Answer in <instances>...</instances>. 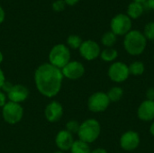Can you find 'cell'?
Returning <instances> with one entry per match:
<instances>
[{
    "mask_svg": "<svg viewBox=\"0 0 154 153\" xmlns=\"http://www.w3.org/2000/svg\"><path fill=\"white\" fill-rule=\"evenodd\" d=\"M63 75L60 69L51 63L42 64L34 73V81L39 92L46 97H53L61 88Z\"/></svg>",
    "mask_w": 154,
    "mask_h": 153,
    "instance_id": "obj_1",
    "label": "cell"
},
{
    "mask_svg": "<svg viewBox=\"0 0 154 153\" xmlns=\"http://www.w3.org/2000/svg\"><path fill=\"white\" fill-rule=\"evenodd\" d=\"M12 87H13V85H11L9 82H5L4 85H3V87H2V88L4 89V91H5V92L8 93L10 91V89L12 88Z\"/></svg>",
    "mask_w": 154,
    "mask_h": 153,
    "instance_id": "obj_28",
    "label": "cell"
},
{
    "mask_svg": "<svg viewBox=\"0 0 154 153\" xmlns=\"http://www.w3.org/2000/svg\"><path fill=\"white\" fill-rule=\"evenodd\" d=\"M5 11L4 9L0 6V23H2L5 20Z\"/></svg>",
    "mask_w": 154,
    "mask_h": 153,
    "instance_id": "obj_30",
    "label": "cell"
},
{
    "mask_svg": "<svg viewBox=\"0 0 154 153\" xmlns=\"http://www.w3.org/2000/svg\"><path fill=\"white\" fill-rule=\"evenodd\" d=\"M3 117L5 121L10 124H14L20 122L23 118V110L20 104L14 102H7L3 106Z\"/></svg>",
    "mask_w": 154,
    "mask_h": 153,
    "instance_id": "obj_5",
    "label": "cell"
},
{
    "mask_svg": "<svg viewBox=\"0 0 154 153\" xmlns=\"http://www.w3.org/2000/svg\"><path fill=\"white\" fill-rule=\"evenodd\" d=\"M116 35L112 32H106V33L103 34L102 38H101V41H102V44L104 46H106V48H112L115 43L116 42Z\"/></svg>",
    "mask_w": 154,
    "mask_h": 153,
    "instance_id": "obj_21",
    "label": "cell"
},
{
    "mask_svg": "<svg viewBox=\"0 0 154 153\" xmlns=\"http://www.w3.org/2000/svg\"><path fill=\"white\" fill-rule=\"evenodd\" d=\"M91 153H108L105 149H102V148H98V149H96L94 151H91Z\"/></svg>",
    "mask_w": 154,
    "mask_h": 153,
    "instance_id": "obj_33",
    "label": "cell"
},
{
    "mask_svg": "<svg viewBox=\"0 0 154 153\" xmlns=\"http://www.w3.org/2000/svg\"><path fill=\"white\" fill-rule=\"evenodd\" d=\"M145 3H146L147 6H148L150 9H152V10H154V0H147Z\"/></svg>",
    "mask_w": 154,
    "mask_h": 153,
    "instance_id": "obj_32",
    "label": "cell"
},
{
    "mask_svg": "<svg viewBox=\"0 0 154 153\" xmlns=\"http://www.w3.org/2000/svg\"><path fill=\"white\" fill-rule=\"evenodd\" d=\"M101 133V126L97 120L88 119L80 124L78 136L80 141L86 143H92L97 140Z\"/></svg>",
    "mask_w": 154,
    "mask_h": 153,
    "instance_id": "obj_3",
    "label": "cell"
},
{
    "mask_svg": "<svg viewBox=\"0 0 154 153\" xmlns=\"http://www.w3.org/2000/svg\"><path fill=\"white\" fill-rule=\"evenodd\" d=\"M79 1V0H64L66 5H75Z\"/></svg>",
    "mask_w": 154,
    "mask_h": 153,
    "instance_id": "obj_31",
    "label": "cell"
},
{
    "mask_svg": "<svg viewBox=\"0 0 154 153\" xmlns=\"http://www.w3.org/2000/svg\"><path fill=\"white\" fill-rule=\"evenodd\" d=\"M49 60L51 65L58 69L64 68L70 61V51L64 44L55 45L50 51Z\"/></svg>",
    "mask_w": 154,
    "mask_h": 153,
    "instance_id": "obj_4",
    "label": "cell"
},
{
    "mask_svg": "<svg viewBox=\"0 0 154 153\" xmlns=\"http://www.w3.org/2000/svg\"><path fill=\"white\" fill-rule=\"evenodd\" d=\"M110 102H118L124 96V90L120 87H113L106 93Z\"/></svg>",
    "mask_w": 154,
    "mask_h": 153,
    "instance_id": "obj_20",
    "label": "cell"
},
{
    "mask_svg": "<svg viewBox=\"0 0 154 153\" xmlns=\"http://www.w3.org/2000/svg\"><path fill=\"white\" fill-rule=\"evenodd\" d=\"M107 74L109 78L116 83H122L125 81L130 76L128 66L122 61L114 62L109 67Z\"/></svg>",
    "mask_w": 154,
    "mask_h": 153,
    "instance_id": "obj_8",
    "label": "cell"
},
{
    "mask_svg": "<svg viewBox=\"0 0 154 153\" xmlns=\"http://www.w3.org/2000/svg\"><path fill=\"white\" fill-rule=\"evenodd\" d=\"M79 126H80V124L77 121L72 120V121H69L67 123L66 128H67V131L69 133L73 134V133H78V132L79 130Z\"/></svg>",
    "mask_w": 154,
    "mask_h": 153,
    "instance_id": "obj_24",
    "label": "cell"
},
{
    "mask_svg": "<svg viewBox=\"0 0 154 153\" xmlns=\"http://www.w3.org/2000/svg\"><path fill=\"white\" fill-rule=\"evenodd\" d=\"M110 103L111 102L106 93L96 92L89 96L88 101V107L93 113H101L108 108Z\"/></svg>",
    "mask_w": 154,
    "mask_h": 153,
    "instance_id": "obj_7",
    "label": "cell"
},
{
    "mask_svg": "<svg viewBox=\"0 0 154 153\" xmlns=\"http://www.w3.org/2000/svg\"><path fill=\"white\" fill-rule=\"evenodd\" d=\"M100 52L101 50L99 45L92 40L83 41L81 46L79 47L80 55L87 60H96L98 56H100Z\"/></svg>",
    "mask_w": 154,
    "mask_h": 153,
    "instance_id": "obj_10",
    "label": "cell"
},
{
    "mask_svg": "<svg viewBox=\"0 0 154 153\" xmlns=\"http://www.w3.org/2000/svg\"><path fill=\"white\" fill-rule=\"evenodd\" d=\"M129 72L130 75L134 76H141L144 73L145 66L142 61H134L129 66Z\"/></svg>",
    "mask_w": 154,
    "mask_h": 153,
    "instance_id": "obj_19",
    "label": "cell"
},
{
    "mask_svg": "<svg viewBox=\"0 0 154 153\" xmlns=\"http://www.w3.org/2000/svg\"><path fill=\"white\" fill-rule=\"evenodd\" d=\"M111 31L117 36H123L127 34L132 28V20L131 18L125 14H119L116 15L110 23Z\"/></svg>",
    "mask_w": 154,
    "mask_h": 153,
    "instance_id": "obj_6",
    "label": "cell"
},
{
    "mask_svg": "<svg viewBox=\"0 0 154 153\" xmlns=\"http://www.w3.org/2000/svg\"><path fill=\"white\" fill-rule=\"evenodd\" d=\"M54 153H63V152H62V151H55Z\"/></svg>",
    "mask_w": 154,
    "mask_h": 153,
    "instance_id": "obj_37",
    "label": "cell"
},
{
    "mask_svg": "<svg viewBox=\"0 0 154 153\" xmlns=\"http://www.w3.org/2000/svg\"><path fill=\"white\" fill-rule=\"evenodd\" d=\"M2 61H3V54H2V52L0 51V64H1Z\"/></svg>",
    "mask_w": 154,
    "mask_h": 153,
    "instance_id": "obj_36",
    "label": "cell"
},
{
    "mask_svg": "<svg viewBox=\"0 0 154 153\" xmlns=\"http://www.w3.org/2000/svg\"><path fill=\"white\" fill-rule=\"evenodd\" d=\"M118 57V52L114 48H106L100 52V58L106 62H112Z\"/></svg>",
    "mask_w": 154,
    "mask_h": 153,
    "instance_id": "obj_18",
    "label": "cell"
},
{
    "mask_svg": "<svg viewBox=\"0 0 154 153\" xmlns=\"http://www.w3.org/2000/svg\"><path fill=\"white\" fill-rule=\"evenodd\" d=\"M141 142L140 135L135 131H127L120 138L119 143L121 148L126 151H132L138 148Z\"/></svg>",
    "mask_w": 154,
    "mask_h": 153,
    "instance_id": "obj_9",
    "label": "cell"
},
{
    "mask_svg": "<svg viewBox=\"0 0 154 153\" xmlns=\"http://www.w3.org/2000/svg\"><path fill=\"white\" fill-rule=\"evenodd\" d=\"M44 113L46 119L51 123H54L61 118L63 115V108L59 102L53 101L46 106Z\"/></svg>",
    "mask_w": 154,
    "mask_h": 153,
    "instance_id": "obj_14",
    "label": "cell"
},
{
    "mask_svg": "<svg viewBox=\"0 0 154 153\" xmlns=\"http://www.w3.org/2000/svg\"><path fill=\"white\" fill-rule=\"evenodd\" d=\"M82 39L79 36V35H75V34H72V35H69L67 39V43L68 45L71 48V49H79V47L81 46L82 44Z\"/></svg>",
    "mask_w": 154,
    "mask_h": 153,
    "instance_id": "obj_22",
    "label": "cell"
},
{
    "mask_svg": "<svg viewBox=\"0 0 154 153\" xmlns=\"http://www.w3.org/2000/svg\"><path fill=\"white\" fill-rule=\"evenodd\" d=\"M147 45V39L138 30H131L127 34L125 35L124 47L125 50L133 56L141 55Z\"/></svg>",
    "mask_w": 154,
    "mask_h": 153,
    "instance_id": "obj_2",
    "label": "cell"
},
{
    "mask_svg": "<svg viewBox=\"0 0 154 153\" xmlns=\"http://www.w3.org/2000/svg\"><path fill=\"white\" fill-rule=\"evenodd\" d=\"M66 6V3L64 2V0H56L53 4H52V9L55 12H61L65 9Z\"/></svg>",
    "mask_w": 154,
    "mask_h": 153,
    "instance_id": "obj_25",
    "label": "cell"
},
{
    "mask_svg": "<svg viewBox=\"0 0 154 153\" xmlns=\"http://www.w3.org/2000/svg\"><path fill=\"white\" fill-rule=\"evenodd\" d=\"M144 7L143 5L138 2H132L127 8V15L131 18V19H137L138 17H140L143 13Z\"/></svg>",
    "mask_w": 154,
    "mask_h": 153,
    "instance_id": "obj_16",
    "label": "cell"
},
{
    "mask_svg": "<svg viewBox=\"0 0 154 153\" xmlns=\"http://www.w3.org/2000/svg\"><path fill=\"white\" fill-rule=\"evenodd\" d=\"M6 104V96L0 91V106H4Z\"/></svg>",
    "mask_w": 154,
    "mask_h": 153,
    "instance_id": "obj_27",
    "label": "cell"
},
{
    "mask_svg": "<svg viewBox=\"0 0 154 153\" xmlns=\"http://www.w3.org/2000/svg\"><path fill=\"white\" fill-rule=\"evenodd\" d=\"M150 133H151V134L154 137V122H152V124L150 126Z\"/></svg>",
    "mask_w": 154,
    "mask_h": 153,
    "instance_id": "obj_34",
    "label": "cell"
},
{
    "mask_svg": "<svg viewBox=\"0 0 154 153\" xmlns=\"http://www.w3.org/2000/svg\"><path fill=\"white\" fill-rule=\"evenodd\" d=\"M134 2H138V3H141V4H144L147 0H133Z\"/></svg>",
    "mask_w": 154,
    "mask_h": 153,
    "instance_id": "obj_35",
    "label": "cell"
},
{
    "mask_svg": "<svg viewBox=\"0 0 154 153\" xmlns=\"http://www.w3.org/2000/svg\"><path fill=\"white\" fill-rule=\"evenodd\" d=\"M63 77L69 79L76 80L80 78L85 73V68L79 61H69L64 68L61 69Z\"/></svg>",
    "mask_w": 154,
    "mask_h": 153,
    "instance_id": "obj_11",
    "label": "cell"
},
{
    "mask_svg": "<svg viewBox=\"0 0 154 153\" xmlns=\"http://www.w3.org/2000/svg\"><path fill=\"white\" fill-rule=\"evenodd\" d=\"M5 82V75H4V72L3 70L0 69V88H2L4 83Z\"/></svg>",
    "mask_w": 154,
    "mask_h": 153,
    "instance_id": "obj_29",
    "label": "cell"
},
{
    "mask_svg": "<svg viewBox=\"0 0 154 153\" xmlns=\"http://www.w3.org/2000/svg\"><path fill=\"white\" fill-rule=\"evenodd\" d=\"M143 35L147 40H154V22H150L148 23L145 27H144V32Z\"/></svg>",
    "mask_w": 154,
    "mask_h": 153,
    "instance_id": "obj_23",
    "label": "cell"
},
{
    "mask_svg": "<svg viewBox=\"0 0 154 153\" xmlns=\"http://www.w3.org/2000/svg\"><path fill=\"white\" fill-rule=\"evenodd\" d=\"M146 99L150 101H154V88L151 87L146 91Z\"/></svg>",
    "mask_w": 154,
    "mask_h": 153,
    "instance_id": "obj_26",
    "label": "cell"
},
{
    "mask_svg": "<svg viewBox=\"0 0 154 153\" xmlns=\"http://www.w3.org/2000/svg\"><path fill=\"white\" fill-rule=\"evenodd\" d=\"M70 151L71 153H91V150L88 143L78 140V141H74L70 148Z\"/></svg>",
    "mask_w": 154,
    "mask_h": 153,
    "instance_id": "obj_17",
    "label": "cell"
},
{
    "mask_svg": "<svg viewBox=\"0 0 154 153\" xmlns=\"http://www.w3.org/2000/svg\"><path fill=\"white\" fill-rule=\"evenodd\" d=\"M73 142H74L73 136L67 130L66 131L65 130L60 131L55 138V143L60 151L70 150Z\"/></svg>",
    "mask_w": 154,
    "mask_h": 153,
    "instance_id": "obj_15",
    "label": "cell"
},
{
    "mask_svg": "<svg viewBox=\"0 0 154 153\" xmlns=\"http://www.w3.org/2000/svg\"><path fill=\"white\" fill-rule=\"evenodd\" d=\"M29 96V90L23 85H14L7 93V96L11 102L20 104L27 99Z\"/></svg>",
    "mask_w": 154,
    "mask_h": 153,
    "instance_id": "obj_13",
    "label": "cell"
},
{
    "mask_svg": "<svg viewBox=\"0 0 154 153\" xmlns=\"http://www.w3.org/2000/svg\"><path fill=\"white\" fill-rule=\"evenodd\" d=\"M137 116L143 122H151L154 120V101L144 100L141 103L137 109Z\"/></svg>",
    "mask_w": 154,
    "mask_h": 153,
    "instance_id": "obj_12",
    "label": "cell"
}]
</instances>
